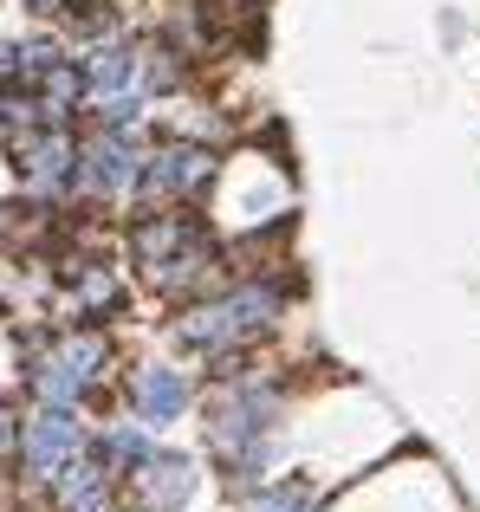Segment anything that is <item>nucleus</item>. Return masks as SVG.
Here are the masks:
<instances>
[{
	"instance_id": "nucleus-14",
	"label": "nucleus",
	"mask_w": 480,
	"mask_h": 512,
	"mask_svg": "<svg viewBox=\"0 0 480 512\" xmlns=\"http://www.w3.org/2000/svg\"><path fill=\"white\" fill-rule=\"evenodd\" d=\"M20 7H33V13H72L78 0H20Z\"/></svg>"
},
{
	"instance_id": "nucleus-10",
	"label": "nucleus",
	"mask_w": 480,
	"mask_h": 512,
	"mask_svg": "<svg viewBox=\"0 0 480 512\" xmlns=\"http://www.w3.org/2000/svg\"><path fill=\"white\" fill-rule=\"evenodd\" d=\"M130 396V422H143L150 435H163L169 422H182V415L195 409V383L189 370H176V363H137L124 383Z\"/></svg>"
},
{
	"instance_id": "nucleus-7",
	"label": "nucleus",
	"mask_w": 480,
	"mask_h": 512,
	"mask_svg": "<svg viewBox=\"0 0 480 512\" xmlns=\"http://www.w3.org/2000/svg\"><path fill=\"white\" fill-rule=\"evenodd\" d=\"M85 454H91V435H85V422H78V409L33 402V415H20V448H13V461H20V474L33 480V487H52V480L72 461H85Z\"/></svg>"
},
{
	"instance_id": "nucleus-12",
	"label": "nucleus",
	"mask_w": 480,
	"mask_h": 512,
	"mask_svg": "<svg viewBox=\"0 0 480 512\" xmlns=\"http://www.w3.org/2000/svg\"><path fill=\"white\" fill-rule=\"evenodd\" d=\"M240 506L247 512H325V487L312 474H273L253 493H240Z\"/></svg>"
},
{
	"instance_id": "nucleus-11",
	"label": "nucleus",
	"mask_w": 480,
	"mask_h": 512,
	"mask_svg": "<svg viewBox=\"0 0 480 512\" xmlns=\"http://www.w3.org/2000/svg\"><path fill=\"white\" fill-rule=\"evenodd\" d=\"M150 448H156V435L143 422H111V428H98V435H91V461H98L111 480L137 474V467L150 461Z\"/></svg>"
},
{
	"instance_id": "nucleus-5",
	"label": "nucleus",
	"mask_w": 480,
	"mask_h": 512,
	"mask_svg": "<svg viewBox=\"0 0 480 512\" xmlns=\"http://www.w3.org/2000/svg\"><path fill=\"white\" fill-rule=\"evenodd\" d=\"M221 175V150H208L202 137H156L150 150H143L137 163V182H130V201H137V214L150 208H195V201L215 188Z\"/></svg>"
},
{
	"instance_id": "nucleus-3",
	"label": "nucleus",
	"mask_w": 480,
	"mask_h": 512,
	"mask_svg": "<svg viewBox=\"0 0 480 512\" xmlns=\"http://www.w3.org/2000/svg\"><path fill=\"white\" fill-rule=\"evenodd\" d=\"M221 260H228V253H221L208 214H195V208H150V214L130 221V266L143 273L150 292H163V299H176V305L215 292Z\"/></svg>"
},
{
	"instance_id": "nucleus-13",
	"label": "nucleus",
	"mask_w": 480,
	"mask_h": 512,
	"mask_svg": "<svg viewBox=\"0 0 480 512\" xmlns=\"http://www.w3.org/2000/svg\"><path fill=\"white\" fill-rule=\"evenodd\" d=\"M13 448H20V415L0 409V454H13Z\"/></svg>"
},
{
	"instance_id": "nucleus-1",
	"label": "nucleus",
	"mask_w": 480,
	"mask_h": 512,
	"mask_svg": "<svg viewBox=\"0 0 480 512\" xmlns=\"http://www.w3.org/2000/svg\"><path fill=\"white\" fill-rule=\"evenodd\" d=\"M202 435H208V454H215L221 480L234 493H253L260 480H273L279 467V435H286V383L253 363L215 376L202 402Z\"/></svg>"
},
{
	"instance_id": "nucleus-4",
	"label": "nucleus",
	"mask_w": 480,
	"mask_h": 512,
	"mask_svg": "<svg viewBox=\"0 0 480 512\" xmlns=\"http://www.w3.org/2000/svg\"><path fill=\"white\" fill-rule=\"evenodd\" d=\"M111 363L117 350L104 331H85V325H65V331H46V344L33 350V370H26V383H33L39 402H52V409H85L91 396H104V383H111Z\"/></svg>"
},
{
	"instance_id": "nucleus-6",
	"label": "nucleus",
	"mask_w": 480,
	"mask_h": 512,
	"mask_svg": "<svg viewBox=\"0 0 480 512\" xmlns=\"http://www.w3.org/2000/svg\"><path fill=\"white\" fill-rule=\"evenodd\" d=\"M7 163L26 182V195L39 208L65 201L78 188V130L72 124H39V130H13L7 137Z\"/></svg>"
},
{
	"instance_id": "nucleus-9",
	"label": "nucleus",
	"mask_w": 480,
	"mask_h": 512,
	"mask_svg": "<svg viewBox=\"0 0 480 512\" xmlns=\"http://www.w3.org/2000/svg\"><path fill=\"white\" fill-rule=\"evenodd\" d=\"M195 487H202L195 454L150 448V461H143L137 474L117 480V500H124V512H182V506L195 500Z\"/></svg>"
},
{
	"instance_id": "nucleus-2",
	"label": "nucleus",
	"mask_w": 480,
	"mask_h": 512,
	"mask_svg": "<svg viewBox=\"0 0 480 512\" xmlns=\"http://www.w3.org/2000/svg\"><path fill=\"white\" fill-rule=\"evenodd\" d=\"M286 305H292L286 279L240 273V279H228V286H215V292H202V299L182 305V318L169 325V338L189 350V357H202L208 376H228L279 331Z\"/></svg>"
},
{
	"instance_id": "nucleus-8",
	"label": "nucleus",
	"mask_w": 480,
	"mask_h": 512,
	"mask_svg": "<svg viewBox=\"0 0 480 512\" xmlns=\"http://www.w3.org/2000/svg\"><path fill=\"white\" fill-rule=\"evenodd\" d=\"M143 130H117V124H91L78 137V195L85 201H124L143 163Z\"/></svg>"
}]
</instances>
